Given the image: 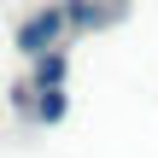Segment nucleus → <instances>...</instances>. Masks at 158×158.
<instances>
[{
    "instance_id": "1",
    "label": "nucleus",
    "mask_w": 158,
    "mask_h": 158,
    "mask_svg": "<svg viewBox=\"0 0 158 158\" xmlns=\"http://www.w3.org/2000/svg\"><path fill=\"white\" fill-rule=\"evenodd\" d=\"M59 23H64V12H59V6L35 12V18L18 29V47H23V53H47V47H53V35H59Z\"/></svg>"
},
{
    "instance_id": "2",
    "label": "nucleus",
    "mask_w": 158,
    "mask_h": 158,
    "mask_svg": "<svg viewBox=\"0 0 158 158\" xmlns=\"http://www.w3.org/2000/svg\"><path fill=\"white\" fill-rule=\"evenodd\" d=\"M64 70H70V47H47V53H41V64H35V94L59 88V82H64Z\"/></svg>"
},
{
    "instance_id": "3",
    "label": "nucleus",
    "mask_w": 158,
    "mask_h": 158,
    "mask_svg": "<svg viewBox=\"0 0 158 158\" xmlns=\"http://www.w3.org/2000/svg\"><path fill=\"white\" fill-rule=\"evenodd\" d=\"M35 117H41V123H59V117H64V94H59V88H47V100H41V111H35Z\"/></svg>"
}]
</instances>
